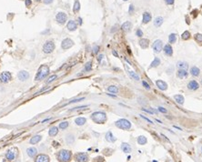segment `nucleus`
<instances>
[{"instance_id":"27","label":"nucleus","mask_w":202,"mask_h":162,"mask_svg":"<svg viewBox=\"0 0 202 162\" xmlns=\"http://www.w3.org/2000/svg\"><path fill=\"white\" fill-rule=\"evenodd\" d=\"M131 27H132V25H131V23L129 22V21H127V22H125L123 25H122V27H121V28L124 30V31H129L130 29H131Z\"/></svg>"},{"instance_id":"29","label":"nucleus","mask_w":202,"mask_h":162,"mask_svg":"<svg viewBox=\"0 0 202 162\" xmlns=\"http://www.w3.org/2000/svg\"><path fill=\"white\" fill-rule=\"evenodd\" d=\"M177 67H178L179 69H186V70H187L188 68V63H186V62L180 61V62H179V63L177 64Z\"/></svg>"},{"instance_id":"43","label":"nucleus","mask_w":202,"mask_h":162,"mask_svg":"<svg viewBox=\"0 0 202 162\" xmlns=\"http://www.w3.org/2000/svg\"><path fill=\"white\" fill-rule=\"evenodd\" d=\"M57 78V77H56V75H53V76H51L49 78H48V80L46 81V83L47 84H49V83H51V82H53L54 80H56Z\"/></svg>"},{"instance_id":"34","label":"nucleus","mask_w":202,"mask_h":162,"mask_svg":"<svg viewBox=\"0 0 202 162\" xmlns=\"http://www.w3.org/2000/svg\"><path fill=\"white\" fill-rule=\"evenodd\" d=\"M138 143L139 145H145L147 143V139L144 136H140L138 138Z\"/></svg>"},{"instance_id":"45","label":"nucleus","mask_w":202,"mask_h":162,"mask_svg":"<svg viewBox=\"0 0 202 162\" xmlns=\"http://www.w3.org/2000/svg\"><path fill=\"white\" fill-rule=\"evenodd\" d=\"M142 84L144 85V87H146L147 89H149V88H150V87H149V85L147 84L146 81H142Z\"/></svg>"},{"instance_id":"13","label":"nucleus","mask_w":202,"mask_h":162,"mask_svg":"<svg viewBox=\"0 0 202 162\" xmlns=\"http://www.w3.org/2000/svg\"><path fill=\"white\" fill-rule=\"evenodd\" d=\"M35 160L37 162H48L49 161V157L46 156V155H44V154H40L36 158Z\"/></svg>"},{"instance_id":"17","label":"nucleus","mask_w":202,"mask_h":162,"mask_svg":"<svg viewBox=\"0 0 202 162\" xmlns=\"http://www.w3.org/2000/svg\"><path fill=\"white\" fill-rule=\"evenodd\" d=\"M27 153L30 158H34L37 153V149L36 148H29L27 149Z\"/></svg>"},{"instance_id":"57","label":"nucleus","mask_w":202,"mask_h":162,"mask_svg":"<svg viewBox=\"0 0 202 162\" xmlns=\"http://www.w3.org/2000/svg\"><path fill=\"white\" fill-rule=\"evenodd\" d=\"M103 58V55H99V57H98V61H101V59Z\"/></svg>"},{"instance_id":"5","label":"nucleus","mask_w":202,"mask_h":162,"mask_svg":"<svg viewBox=\"0 0 202 162\" xmlns=\"http://www.w3.org/2000/svg\"><path fill=\"white\" fill-rule=\"evenodd\" d=\"M55 49V44L53 41H46L45 45L43 46V52L46 54H50Z\"/></svg>"},{"instance_id":"56","label":"nucleus","mask_w":202,"mask_h":162,"mask_svg":"<svg viewBox=\"0 0 202 162\" xmlns=\"http://www.w3.org/2000/svg\"><path fill=\"white\" fill-rule=\"evenodd\" d=\"M112 53H113V55H114V56H115V57H117V58H118V53H117V52H116L115 50H113V52H112Z\"/></svg>"},{"instance_id":"39","label":"nucleus","mask_w":202,"mask_h":162,"mask_svg":"<svg viewBox=\"0 0 202 162\" xmlns=\"http://www.w3.org/2000/svg\"><path fill=\"white\" fill-rule=\"evenodd\" d=\"M67 127H68V122H67V121L61 122L59 124V128H61V129H66Z\"/></svg>"},{"instance_id":"6","label":"nucleus","mask_w":202,"mask_h":162,"mask_svg":"<svg viewBox=\"0 0 202 162\" xmlns=\"http://www.w3.org/2000/svg\"><path fill=\"white\" fill-rule=\"evenodd\" d=\"M67 15L64 12H59V13L56 14V20L57 21L58 24H61V25L65 24L66 21H67Z\"/></svg>"},{"instance_id":"30","label":"nucleus","mask_w":202,"mask_h":162,"mask_svg":"<svg viewBox=\"0 0 202 162\" xmlns=\"http://www.w3.org/2000/svg\"><path fill=\"white\" fill-rule=\"evenodd\" d=\"M139 44H140L142 48H147V46H148V45H149V41L147 40V39L143 38V39H141V40L139 41Z\"/></svg>"},{"instance_id":"8","label":"nucleus","mask_w":202,"mask_h":162,"mask_svg":"<svg viewBox=\"0 0 202 162\" xmlns=\"http://www.w3.org/2000/svg\"><path fill=\"white\" fill-rule=\"evenodd\" d=\"M74 45V42L71 39H69V38H66V39H64V40L62 41V43H61V47L63 48V49H68V48H70L71 46H73Z\"/></svg>"},{"instance_id":"3","label":"nucleus","mask_w":202,"mask_h":162,"mask_svg":"<svg viewBox=\"0 0 202 162\" xmlns=\"http://www.w3.org/2000/svg\"><path fill=\"white\" fill-rule=\"evenodd\" d=\"M115 124L118 128L124 129V130H129V129H130V127H131V123H130V121L125 119V118H121L119 120H118Z\"/></svg>"},{"instance_id":"41","label":"nucleus","mask_w":202,"mask_h":162,"mask_svg":"<svg viewBox=\"0 0 202 162\" xmlns=\"http://www.w3.org/2000/svg\"><path fill=\"white\" fill-rule=\"evenodd\" d=\"M91 68H92V63L89 61V62H87V63L85 65V71H90V70H91Z\"/></svg>"},{"instance_id":"40","label":"nucleus","mask_w":202,"mask_h":162,"mask_svg":"<svg viewBox=\"0 0 202 162\" xmlns=\"http://www.w3.org/2000/svg\"><path fill=\"white\" fill-rule=\"evenodd\" d=\"M189 37H190V34H189L188 31L184 32L183 34H182V38H183L184 40H188Z\"/></svg>"},{"instance_id":"26","label":"nucleus","mask_w":202,"mask_h":162,"mask_svg":"<svg viewBox=\"0 0 202 162\" xmlns=\"http://www.w3.org/2000/svg\"><path fill=\"white\" fill-rule=\"evenodd\" d=\"M57 133H58V127H52L49 129V132H48L50 137H55Z\"/></svg>"},{"instance_id":"48","label":"nucleus","mask_w":202,"mask_h":162,"mask_svg":"<svg viewBox=\"0 0 202 162\" xmlns=\"http://www.w3.org/2000/svg\"><path fill=\"white\" fill-rule=\"evenodd\" d=\"M137 36H143V32H142V30L138 29V31H137Z\"/></svg>"},{"instance_id":"20","label":"nucleus","mask_w":202,"mask_h":162,"mask_svg":"<svg viewBox=\"0 0 202 162\" xmlns=\"http://www.w3.org/2000/svg\"><path fill=\"white\" fill-rule=\"evenodd\" d=\"M150 20H151V15H150V13H148V12H145V13L143 14L142 21H143L144 24H147V23H148Z\"/></svg>"},{"instance_id":"54","label":"nucleus","mask_w":202,"mask_h":162,"mask_svg":"<svg viewBox=\"0 0 202 162\" xmlns=\"http://www.w3.org/2000/svg\"><path fill=\"white\" fill-rule=\"evenodd\" d=\"M132 12H133V6L130 5V6H129V13L132 14Z\"/></svg>"},{"instance_id":"38","label":"nucleus","mask_w":202,"mask_h":162,"mask_svg":"<svg viewBox=\"0 0 202 162\" xmlns=\"http://www.w3.org/2000/svg\"><path fill=\"white\" fill-rule=\"evenodd\" d=\"M74 139H74V136L73 135H67V138H66L67 142V143H69V144L73 143Z\"/></svg>"},{"instance_id":"49","label":"nucleus","mask_w":202,"mask_h":162,"mask_svg":"<svg viewBox=\"0 0 202 162\" xmlns=\"http://www.w3.org/2000/svg\"><path fill=\"white\" fill-rule=\"evenodd\" d=\"M166 4L168 5H172L173 3H174V0H165Z\"/></svg>"},{"instance_id":"33","label":"nucleus","mask_w":202,"mask_h":162,"mask_svg":"<svg viewBox=\"0 0 202 162\" xmlns=\"http://www.w3.org/2000/svg\"><path fill=\"white\" fill-rule=\"evenodd\" d=\"M158 65H160V59L158 58H155V59L152 61L150 68H156Z\"/></svg>"},{"instance_id":"1","label":"nucleus","mask_w":202,"mask_h":162,"mask_svg":"<svg viewBox=\"0 0 202 162\" xmlns=\"http://www.w3.org/2000/svg\"><path fill=\"white\" fill-rule=\"evenodd\" d=\"M49 74V68L46 66V65H42L40 68H38V71H37V75L35 77V80L36 81H39L44 79L45 77H46V76Z\"/></svg>"},{"instance_id":"28","label":"nucleus","mask_w":202,"mask_h":162,"mask_svg":"<svg viewBox=\"0 0 202 162\" xmlns=\"http://www.w3.org/2000/svg\"><path fill=\"white\" fill-rule=\"evenodd\" d=\"M174 99L179 104H180V105H182V104L184 103V101H185L184 97H183V96H181V95H175V96H174Z\"/></svg>"},{"instance_id":"24","label":"nucleus","mask_w":202,"mask_h":162,"mask_svg":"<svg viewBox=\"0 0 202 162\" xmlns=\"http://www.w3.org/2000/svg\"><path fill=\"white\" fill-rule=\"evenodd\" d=\"M86 122H87V119H86L85 117H78V118H76V120H75V123H76L78 126H83Z\"/></svg>"},{"instance_id":"35","label":"nucleus","mask_w":202,"mask_h":162,"mask_svg":"<svg viewBox=\"0 0 202 162\" xmlns=\"http://www.w3.org/2000/svg\"><path fill=\"white\" fill-rule=\"evenodd\" d=\"M107 90L111 92V93H118V88L116 87V86H109L107 87Z\"/></svg>"},{"instance_id":"58","label":"nucleus","mask_w":202,"mask_h":162,"mask_svg":"<svg viewBox=\"0 0 202 162\" xmlns=\"http://www.w3.org/2000/svg\"><path fill=\"white\" fill-rule=\"evenodd\" d=\"M78 21H79V24H80V25L82 24V21H81V18H78Z\"/></svg>"},{"instance_id":"25","label":"nucleus","mask_w":202,"mask_h":162,"mask_svg":"<svg viewBox=\"0 0 202 162\" xmlns=\"http://www.w3.org/2000/svg\"><path fill=\"white\" fill-rule=\"evenodd\" d=\"M163 18L161 17H157L155 18V21H154V26L157 27H159L163 24Z\"/></svg>"},{"instance_id":"21","label":"nucleus","mask_w":202,"mask_h":162,"mask_svg":"<svg viewBox=\"0 0 202 162\" xmlns=\"http://www.w3.org/2000/svg\"><path fill=\"white\" fill-rule=\"evenodd\" d=\"M106 140L108 141V142H115L117 139L113 136V134L111 133L110 131H108V132H107L106 134Z\"/></svg>"},{"instance_id":"44","label":"nucleus","mask_w":202,"mask_h":162,"mask_svg":"<svg viewBox=\"0 0 202 162\" xmlns=\"http://www.w3.org/2000/svg\"><path fill=\"white\" fill-rule=\"evenodd\" d=\"M195 39H196L197 42L201 43L202 42V35L201 34H196V36H195Z\"/></svg>"},{"instance_id":"2","label":"nucleus","mask_w":202,"mask_h":162,"mask_svg":"<svg viewBox=\"0 0 202 162\" xmlns=\"http://www.w3.org/2000/svg\"><path fill=\"white\" fill-rule=\"evenodd\" d=\"M91 119L95 123H97V124H103L105 123L107 120V115L106 113L101 112V111H96V112H94L91 115Z\"/></svg>"},{"instance_id":"52","label":"nucleus","mask_w":202,"mask_h":162,"mask_svg":"<svg viewBox=\"0 0 202 162\" xmlns=\"http://www.w3.org/2000/svg\"><path fill=\"white\" fill-rule=\"evenodd\" d=\"M140 117H142V118H144L145 120H147V122H149V123H151V124H152V121H151V120H149V119H148V118H147L146 117H144V116H142V115H140Z\"/></svg>"},{"instance_id":"50","label":"nucleus","mask_w":202,"mask_h":162,"mask_svg":"<svg viewBox=\"0 0 202 162\" xmlns=\"http://www.w3.org/2000/svg\"><path fill=\"white\" fill-rule=\"evenodd\" d=\"M53 1H54V0H44V3L46 5H48V4H51Z\"/></svg>"},{"instance_id":"4","label":"nucleus","mask_w":202,"mask_h":162,"mask_svg":"<svg viewBox=\"0 0 202 162\" xmlns=\"http://www.w3.org/2000/svg\"><path fill=\"white\" fill-rule=\"evenodd\" d=\"M70 158H71V152L69 150L63 149V150L59 151V153L57 155V159L59 161H62V162L69 161Z\"/></svg>"},{"instance_id":"22","label":"nucleus","mask_w":202,"mask_h":162,"mask_svg":"<svg viewBox=\"0 0 202 162\" xmlns=\"http://www.w3.org/2000/svg\"><path fill=\"white\" fill-rule=\"evenodd\" d=\"M164 52H165L166 55H168V56H172V54H173V49H172V47H171V46L170 45H166L165 46H164Z\"/></svg>"},{"instance_id":"9","label":"nucleus","mask_w":202,"mask_h":162,"mask_svg":"<svg viewBox=\"0 0 202 162\" xmlns=\"http://www.w3.org/2000/svg\"><path fill=\"white\" fill-rule=\"evenodd\" d=\"M10 80H11V74L9 72L5 71V72H3L1 74V76H0V81L2 83H7Z\"/></svg>"},{"instance_id":"42","label":"nucleus","mask_w":202,"mask_h":162,"mask_svg":"<svg viewBox=\"0 0 202 162\" xmlns=\"http://www.w3.org/2000/svg\"><path fill=\"white\" fill-rule=\"evenodd\" d=\"M83 99H84V98H80L73 99V100L69 101L68 103H66V104L64 105V106H67V105H68V104H71V103H76V102H79V101H81V100H83Z\"/></svg>"},{"instance_id":"55","label":"nucleus","mask_w":202,"mask_h":162,"mask_svg":"<svg viewBox=\"0 0 202 162\" xmlns=\"http://www.w3.org/2000/svg\"><path fill=\"white\" fill-rule=\"evenodd\" d=\"M143 110H144V111H146V112H147V113H149V114H153V112L150 111V110H147V109H145V108H143Z\"/></svg>"},{"instance_id":"59","label":"nucleus","mask_w":202,"mask_h":162,"mask_svg":"<svg viewBox=\"0 0 202 162\" xmlns=\"http://www.w3.org/2000/svg\"><path fill=\"white\" fill-rule=\"evenodd\" d=\"M36 1H40V0H36Z\"/></svg>"},{"instance_id":"60","label":"nucleus","mask_w":202,"mask_h":162,"mask_svg":"<svg viewBox=\"0 0 202 162\" xmlns=\"http://www.w3.org/2000/svg\"><path fill=\"white\" fill-rule=\"evenodd\" d=\"M124 1H128V0H124Z\"/></svg>"},{"instance_id":"15","label":"nucleus","mask_w":202,"mask_h":162,"mask_svg":"<svg viewBox=\"0 0 202 162\" xmlns=\"http://www.w3.org/2000/svg\"><path fill=\"white\" fill-rule=\"evenodd\" d=\"M198 87H199V85H198V83H197V81H195V80L190 81V82L188 84V88L190 90H196V89H197Z\"/></svg>"},{"instance_id":"46","label":"nucleus","mask_w":202,"mask_h":162,"mask_svg":"<svg viewBox=\"0 0 202 162\" xmlns=\"http://www.w3.org/2000/svg\"><path fill=\"white\" fill-rule=\"evenodd\" d=\"M158 110H159L161 113H165V114L167 113V109H165V108H162V107H159V108H158Z\"/></svg>"},{"instance_id":"12","label":"nucleus","mask_w":202,"mask_h":162,"mask_svg":"<svg viewBox=\"0 0 202 162\" xmlns=\"http://www.w3.org/2000/svg\"><path fill=\"white\" fill-rule=\"evenodd\" d=\"M17 77H18V79L20 81L28 80V77H29V73H28V71H25V70L20 71V72L18 73V75H17Z\"/></svg>"},{"instance_id":"18","label":"nucleus","mask_w":202,"mask_h":162,"mask_svg":"<svg viewBox=\"0 0 202 162\" xmlns=\"http://www.w3.org/2000/svg\"><path fill=\"white\" fill-rule=\"evenodd\" d=\"M177 76L179 78H184V77H188V72L186 69H179L177 72Z\"/></svg>"},{"instance_id":"31","label":"nucleus","mask_w":202,"mask_h":162,"mask_svg":"<svg viewBox=\"0 0 202 162\" xmlns=\"http://www.w3.org/2000/svg\"><path fill=\"white\" fill-rule=\"evenodd\" d=\"M199 68H197V67H193V68H190V73H191V75H193V76H195V77H197V76H198L199 75Z\"/></svg>"},{"instance_id":"7","label":"nucleus","mask_w":202,"mask_h":162,"mask_svg":"<svg viewBox=\"0 0 202 162\" xmlns=\"http://www.w3.org/2000/svg\"><path fill=\"white\" fill-rule=\"evenodd\" d=\"M152 47H153V50L156 53H159L161 50H162V47H163V42L161 40H159V39H157V40H156L153 43Z\"/></svg>"},{"instance_id":"11","label":"nucleus","mask_w":202,"mask_h":162,"mask_svg":"<svg viewBox=\"0 0 202 162\" xmlns=\"http://www.w3.org/2000/svg\"><path fill=\"white\" fill-rule=\"evenodd\" d=\"M76 160L79 162L87 161L88 160V157H87V155L86 153L80 152V153H78L76 155Z\"/></svg>"},{"instance_id":"14","label":"nucleus","mask_w":202,"mask_h":162,"mask_svg":"<svg viewBox=\"0 0 202 162\" xmlns=\"http://www.w3.org/2000/svg\"><path fill=\"white\" fill-rule=\"evenodd\" d=\"M67 29H68L69 31H75L77 29V27H78V25L73 20H69L67 25Z\"/></svg>"},{"instance_id":"10","label":"nucleus","mask_w":202,"mask_h":162,"mask_svg":"<svg viewBox=\"0 0 202 162\" xmlns=\"http://www.w3.org/2000/svg\"><path fill=\"white\" fill-rule=\"evenodd\" d=\"M17 151H16V150L10 149V150H8V151L6 152V159H7V160L12 161V160H14V159L17 158Z\"/></svg>"},{"instance_id":"47","label":"nucleus","mask_w":202,"mask_h":162,"mask_svg":"<svg viewBox=\"0 0 202 162\" xmlns=\"http://www.w3.org/2000/svg\"><path fill=\"white\" fill-rule=\"evenodd\" d=\"M87 106H82V107H78V108H73V109H71L70 111H74V110H78V109H81V108H87Z\"/></svg>"},{"instance_id":"32","label":"nucleus","mask_w":202,"mask_h":162,"mask_svg":"<svg viewBox=\"0 0 202 162\" xmlns=\"http://www.w3.org/2000/svg\"><path fill=\"white\" fill-rule=\"evenodd\" d=\"M128 71H129V74L130 75V77H132L133 79H135V80L138 81L140 78H139V76H138L137 73H135L134 71H132V70H129V69H128Z\"/></svg>"},{"instance_id":"16","label":"nucleus","mask_w":202,"mask_h":162,"mask_svg":"<svg viewBox=\"0 0 202 162\" xmlns=\"http://www.w3.org/2000/svg\"><path fill=\"white\" fill-rule=\"evenodd\" d=\"M156 85H157V87L161 90H166L167 89V87H168L167 83L164 82L163 80H157L156 81Z\"/></svg>"},{"instance_id":"19","label":"nucleus","mask_w":202,"mask_h":162,"mask_svg":"<svg viewBox=\"0 0 202 162\" xmlns=\"http://www.w3.org/2000/svg\"><path fill=\"white\" fill-rule=\"evenodd\" d=\"M121 149H122V151L125 152V153L131 152V147L128 143H122V145H121Z\"/></svg>"},{"instance_id":"36","label":"nucleus","mask_w":202,"mask_h":162,"mask_svg":"<svg viewBox=\"0 0 202 162\" xmlns=\"http://www.w3.org/2000/svg\"><path fill=\"white\" fill-rule=\"evenodd\" d=\"M79 9H80V4H79V2L77 0V1L75 2V4H74L73 10H74V12H75V13H77V12L79 11Z\"/></svg>"},{"instance_id":"37","label":"nucleus","mask_w":202,"mask_h":162,"mask_svg":"<svg viewBox=\"0 0 202 162\" xmlns=\"http://www.w3.org/2000/svg\"><path fill=\"white\" fill-rule=\"evenodd\" d=\"M176 40H177V36H176V35H175V34H170L169 37H168L169 43H171V44H172V43H175Z\"/></svg>"},{"instance_id":"53","label":"nucleus","mask_w":202,"mask_h":162,"mask_svg":"<svg viewBox=\"0 0 202 162\" xmlns=\"http://www.w3.org/2000/svg\"><path fill=\"white\" fill-rule=\"evenodd\" d=\"M30 5H31V0H26V6H29Z\"/></svg>"},{"instance_id":"23","label":"nucleus","mask_w":202,"mask_h":162,"mask_svg":"<svg viewBox=\"0 0 202 162\" xmlns=\"http://www.w3.org/2000/svg\"><path fill=\"white\" fill-rule=\"evenodd\" d=\"M42 137L39 135H37V136H34L33 138H31V139H30V144H37V143H38L40 140H41Z\"/></svg>"},{"instance_id":"51","label":"nucleus","mask_w":202,"mask_h":162,"mask_svg":"<svg viewBox=\"0 0 202 162\" xmlns=\"http://www.w3.org/2000/svg\"><path fill=\"white\" fill-rule=\"evenodd\" d=\"M98 48H99V47H98L97 46H96L94 47V50H93V52H94L95 54H96V53H97V51H98Z\"/></svg>"}]
</instances>
